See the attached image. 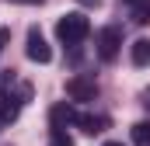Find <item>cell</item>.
<instances>
[{
    "mask_svg": "<svg viewBox=\"0 0 150 146\" xmlns=\"http://www.w3.org/2000/svg\"><path fill=\"white\" fill-rule=\"evenodd\" d=\"M87 35H91V21H87L84 14H63V18L56 21V38H59L63 45H80Z\"/></svg>",
    "mask_w": 150,
    "mask_h": 146,
    "instance_id": "1",
    "label": "cell"
},
{
    "mask_svg": "<svg viewBox=\"0 0 150 146\" xmlns=\"http://www.w3.org/2000/svg\"><path fill=\"white\" fill-rule=\"evenodd\" d=\"M94 45H98L101 63H115V56H119V49H122V32H119V28H101L98 38H94Z\"/></svg>",
    "mask_w": 150,
    "mask_h": 146,
    "instance_id": "2",
    "label": "cell"
},
{
    "mask_svg": "<svg viewBox=\"0 0 150 146\" xmlns=\"http://www.w3.org/2000/svg\"><path fill=\"white\" fill-rule=\"evenodd\" d=\"M67 94H70V101H94L98 98V84L91 80V77H70L67 80Z\"/></svg>",
    "mask_w": 150,
    "mask_h": 146,
    "instance_id": "3",
    "label": "cell"
},
{
    "mask_svg": "<svg viewBox=\"0 0 150 146\" xmlns=\"http://www.w3.org/2000/svg\"><path fill=\"white\" fill-rule=\"evenodd\" d=\"M25 52H28V59H35V63H49V59H52V49H49V42L42 38L38 28H28V45H25Z\"/></svg>",
    "mask_w": 150,
    "mask_h": 146,
    "instance_id": "4",
    "label": "cell"
},
{
    "mask_svg": "<svg viewBox=\"0 0 150 146\" xmlns=\"http://www.w3.org/2000/svg\"><path fill=\"white\" fill-rule=\"evenodd\" d=\"M77 125H80V132H87V136H101V132L108 129V118H105V115H80V111H77Z\"/></svg>",
    "mask_w": 150,
    "mask_h": 146,
    "instance_id": "5",
    "label": "cell"
},
{
    "mask_svg": "<svg viewBox=\"0 0 150 146\" xmlns=\"http://www.w3.org/2000/svg\"><path fill=\"white\" fill-rule=\"evenodd\" d=\"M49 122H52V129H67L70 122H77V111L70 105H56V108L49 111Z\"/></svg>",
    "mask_w": 150,
    "mask_h": 146,
    "instance_id": "6",
    "label": "cell"
},
{
    "mask_svg": "<svg viewBox=\"0 0 150 146\" xmlns=\"http://www.w3.org/2000/svg\"><path fill=\"white\" fill-rule=\"evenodd\" d=\"M18 118V101L7 94V91H0V125H7V122H14Z\"/></svg>",
    "mask_w": 150,
    "mask_h": 146,
    "instance_id": "7",
    "label": "cell"
},
{
    "mask_svg": "<svg viewBox=\"0 0 150 146\" xmlns=\"http://www.w3.org/2000/svg\"><path fill=\"white\" fill-rule=\"evenodd\" d=\"M133 66H150V38L133 42Z\"/></svg>",
    "mask_w": 150,
    "mask_h": 146,
    "instance_id": "8",
    "label": "cell"
},
{
    "mask_svg": "<svg viewBox=\"0 0 150 146\" xmlns=\"http://www.w3.org/2000/svg\"><path fill=\"white\" fill-rule=\"evenodd\" d=\"M133 143L136 146H150V122H136L133 125Z\"/></svg>",
    "mask_w": 150,
    "mask_h": 146,
    "instance_id": "9",
    "label": "cell"
},
{
    "mask_svg": "<svg viewBox=\"0 0 150 146\" xmlns=\"http://www.w3.org/2000/svg\"><path fill=\"white\" fill-rule=\"evenodd\" d=\"M49 146H74V139L67 136V129H49Z\"/></svg>",
    "mask_w": 150,
    "mask_h": 146,
    "instance_id": "10",
    "label": "cell"
},
{
    "mask_svg": "<svg viewBox=\"0 0 150 146\" xmlns=\"http://www.w3.org/2000/svg\"><path fill=\"white\" fill-rule=\"evenodd\" d=\"M133 21H136V25H150V0H140V4H136Z\"/></svg>",
    "mask_w": 150,
    "mask_h": 146,
    "instance_id": "11",
    "label": "cell"
},
{
    "mask_svg": "<svg viewBox=\"0 0 150 146\" xmlns=\"http://www.w3.org/2000/svg\"><path fill=\"white\" fill-rule=\"evenodd\" d=\"M7 42H11V32H7V28H0V52H4V45H7Z\"/></svg>",
    "mask_w": 150,
    "mask_h": 146,
    "instance_id": "12",
    "label": "cell"
},
{
    "mask_svg": "<svg viewBox=\"0 0 150 146\" xmlns=\"http://www.w3.org/2000/svg\"><path fill=\"white\" fill-rule=\"evenodd\" d=\"M80 4H84V7H98L101 0H80Z\"/></svg>",
    "mask_w": 150,
    "mask_h": 146,
    "instance_id": "13",
    "label": "cell"
},
{
    "mask_svg": "<svg viewBox=\"0 0 150 146\" xmlns=\"http://www.w3.org/2000/svg\"><path fill=\"white\" fill-rule=\"evenodd\" d=\"M143 105H147V108H150V91H147V94H143Z\"/></svg>",
    "mask_w": 150,
    "mask_h": 146,
    "instance_id": "14",
    "label": "cell"
},
{
    "mask_svg": "<svg viewBox=\"0 0 150 146\" xmlns=\"http://www.w3.org/2000/svg\"><path fill=\"white\" fill-rule=\"evenodd\" d=\"M105 146H122V143H105Z\"/></svg>",
    "mask_w": 150,
    "mask_h": 146,
    "instance_id": "15",
    "label": "cell"
},
{
    "mask_svg": "<svg viewBox=\"0 0 150 146\" xmlns=\"http://www.w3.org/2000/svg\"><path fill=\"white\" fill-rule=\"evenodd\" d=\"M126 4H140V0H126Z\"/></svg>",
    "mask_w": 150,
    "mask_h": 146,
    "instance_id": "16",
    "label": "cell"
},
{
    "mask_svg": "<svg viewBox=\"0 0 150 146\" xmlns=\"http://www.w3.org/2000/svg\"><path fill=\"white\" fill-rule=\"evenodd\" d=\"M28 4H42V0H28Z\"/></svg>",
    "mask_w": 150,
    "mask_h": 146,
    "instance_id": "17",
    "label": "cell"
}]
</instances>
